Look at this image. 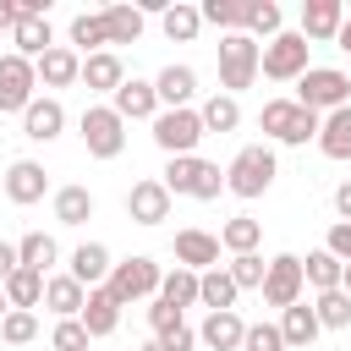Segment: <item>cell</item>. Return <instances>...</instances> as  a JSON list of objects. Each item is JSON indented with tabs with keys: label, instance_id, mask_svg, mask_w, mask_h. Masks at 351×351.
Listing matches in <instances>:
<instances>
[{
	"label": "cell",
	"instance_id": "obj_47",
	"mask_svg": "<svg viewBox=\"0 0 351 351\" xmlns=\"http://www.w3.org/2000/svg\"><path fill=\"white\" fill-rule=\"evenodd\" d=\"M324 252H335L340 263H351V225H346V219H335V225H329V241H324Z\"/></svg>",
	"mask_w": 351,
	"mask_h": 351
},
{
	"label": "cell",
	"instance_id": "obj_54",
	"mask_svg": "<svg viewBox=\"0 0 351 351\" xmlns=\"http://www.w3.org/2000/svg\"><path fill=\"white\" fill-rule=\"evenodd\" d=\"M143 351H165V340H159V335H154V340H148V346H143Z\"/></svg>",
	"mask_w": 351,
	"mask_h": 351
},
{
	"label": "cell",
	"instance_id": "obj_28",
	"mask_svg": "<svg viewBox=\"0 0 351 351\" xmlns=\"http://www.w3.org/2000/svg\"><path fill=\"white\" fill-rule=\"evenodd\" d=\"M55 258H60V247H55V236H44V230H27V236L16 241V263L33 269V274H44V280H49Z\"/></svg>",
	"mask_w": 351,
	"mask_h": 351
},
{
	"label": "cell",
	"instance_id": "obj_16",
	"mask_svg": "<svg viewBox=\"0 0 351 351\" xmlns=\"http://www.w3.org/2000/svg\"><path fill=\"white\" fill-rule=\"evenodd\" d=\"M44 192H49V176H44V165H38V159H16V165L5 170V197H11L16 208L38 203Z\"/></svg>",
	"mask_w": 351,
	"mask_h": 351
},
{
	"label": "cell",
	"instance_id": "obj_23",
	"mask_svg": "<svg viewBox=\"0 0 351 351\" xmlns=\"http://www.w3.org/2000/svg\"><path fill=\"white\" fill-rule=\"evenodd\" d=\"M241 335H247V324H241L236 307H230V313H208L203 329H197V340H203L208 351H241Z\"/></svg>",
	"mask_w": 351,
	"mask_h": 351
},
{
	"label": "cell",
	"instance_id": "obj_5",
	"mask_svg": "<svg viewBox=\"0 0 351 351\" xmlns=\"http://www.w3.org/2000/svg\"><path fill=\"white\" fill-rule=\"evenodd\" d=\"M307 49H313V44H307L302 33H285V27H280V33L258 49V71H263L269 82H296V77L307 71Z\"/></svg>",
	"mask_w": 351,
	"mask_h": 351
},
{
	"label": "cell",
	"instance_id": "obj_29",
	"mask_svg": "<svg viewBox=\"0 0 351 351\" xmlns=\"http://www.w3.org/2000/svg\"><path fill=\"white\" fill-rule=\"evenodd\" d=\"M236 296H241V291H236V280H230L225 269H203V274H197V302H203L208 313H230Z\"/></svg>",
	"mask_w": 351,
	"mask_h": 351
},
{
	"label": "cell",
	"instance_id": "obj_35",
	"mask_svg": "<svg viewBox=\"0 0 351 351\" xmlns=\"http://www.w3.org/2000/svg\"><path fill=\"white\" fill-rule=\"evenodd\" d=\"M71 44L82 49V60L99 55V49H110V38H104V16H99V11H77V16H71Z\"/></svg>",
	"mask_w": 351,
	"mask_h": 351
},
{
	"label": "cell",
	"instance_id": "obj_49",
	"mask_svg": "<svg viewBox=\"0 0 351 351\" xmlns=\"http://www.w3.org/2000/svg\"><path fill=\"white\" fill-rule=\"evenodd\" d=\"M16 16H22V5H16V0H0V33H11Z\"/></svg>",
	"mask_w": 351,
	"mask_h": 351
},
{
	"label": "cell",
	"instance_id": "obj_4",
	"mask_svg": "<svg viewBox=\"0 0 351 351\" xmlns=\"http://www.w3.org/2000/svg\"><path fill=\"white\" fill-rule=\"evenodd\" d=\"M318 121H324V115L302 110L296 99H269L263 115H258V126H263L274 143H291V148H302L307 137H318Z\"/></svg>",
	"mask_w": 351,
	"mask_h": 351
},
{
	"label": "cell",
	"instance_id": "obj_2",
	"mask_svg": "<svg viewBox=\"0 0 351 351\" xmlns=\"http://www.w3.org/2000/svg\"><path fill=\"white\" fill-rule=\"evenodd\" d=\"M274 176H280V165H274V148H263V143H247L230 165H225V192H236V197H263L269 186H274Z\"/></svg>",
	"mask_w": 351,
	"mask_h": 351
},
{
	"label": "cell",
	"instance_id": "obj_11",
	"mask_svg": "<svg viewBox=\"0 0 351 351\" xmlns=\"http://www.w3.org/2000/svg\"><path fill=\"white\" fill-rule=\"evenodd\" d=\"M38 77H33V60H22L16 49L11 55H0V115H22L38 93Z\"/></svg>",
	"mask_w": 351,
	"mask_h": 351
},
{
	"label": "cell",
	"instance_id": "obj_21",
	"mask_svg": "<svg viewBox=\"0 0 351 351\" xmlns=\"http://www.w3.org/2000/svg\"><path fill=\"white\" fill-rule=\"evenodd\" d=\"M115 324H121V302L110 296V285H93L88 302H82V329H88V340L115 335Z\"/></svg>",
	"mask_w": 351,
	"mask_h": 351
},
{
	"label": "cell",
	"instance_id": "obj_31",
	"mask_svg": "<svg viewBox=\"0 0 351 351\" xmlns=\"http://www.w3.org/2000/svg\"><path fill=\"white\" fill-rule=\"evenodd\" d=\"M0 291H5V302H11V307L33 313V307L44 302V274H33V269H22V263H16V269L5 274V285H0Z\"/></svg>",
	"mask_w": 351,
	"mask_h": 351
},
{
	"label": "cell",
	"instance_id": "obj_43",
	"mask_svg": "<svg viewBox=\"0 0 351 351\" xmlns=\"http://www.w3.org/2000/svg\"><path fill=\"white\" fill-rule=\"evenodd\" d=\"M33 335H38V318H33V313H22V307H11V313L0 318V340H5V346H27Z\"/></svg>",
	"mask_w": 351,
	"mask_h": 351
},
{
	"label": "cell",
	"instance_id": "obj_24",
	"mask_svg": "<svg viewBox=\"0 0 351 351\" xmlns=\"http://www.w3.org/2000/svg\"><path fill=\"white\" fill-rule=\"evenodd\" d=\"M82 302H88V291H82L71 274H49V280H44V307H49L55 318H82Z\"/></svg>",
	"mask_w": 351,
	"mask_h": 351
},
{
	"label": "cell",
	"instance_id": "obj_27",
	"mask_svg": "<svg viewBox=\"0 0 351 351\" xmlns=\"http://www.w3.org/2000/svg\"><path fill=\"white\" fill-rule=\"evenodd\" d=\"M318 148H324V159H351V104L329 110L318 121Z\"/></svg>",
	"mask_w": 351,
	"mask_h": 351
},
{
	"label": "cell",
	"instance_id": "obj_51",
	"mask_svg": "<svg viewBox=\"0 0 351 351\" xmlns=\"http://www.w3.org/2000/svg\"><path fill=\"white\" fill-rule=\"evenodd\" d=\"M11 269H16V247H11V241H0V285H5V274H11Z\"/></svg>",
	"mask_w": 351,
	"mask_h": 351
},
{
	"label": "cell",
	"instance_id": "obj_18",
	"mask_svg": "<svg viewBox=\"0 0 351 351\" xmlns=\"http://www.w3.org/2000/svg\"><path fill=\"white\" fill-rule=\"evenodd\" d=\"M154 93H159V104H165V110H192V93H197V71L170 60V66L154 77Z\"/></svg>",
	"mask_w": 351,
	"mask_h": 351
},
{
	"label": "cell",
	"instance_id": "obj_34",
	"mask_svg": "<svg viewBox=\"0 0 351 351\" xmlns=\"http://www.w3.org/2000/svg\"><path fill=\"white\" fill-rule=\"evenodd\" d=\"M93 219V192L88 186H60L55 192V225H88Z\"/></svg>",
	"mask_w": 351,
	"mask_h": 351
},
{
	"label": "cell",
	"instance_id": "obj_55",
	"mask_svg": "<svg viewBox=\"0 0 351 351\" xmlns=\"http://www.w3.org/2000/svg\"><path fill=\"white\" fill-rule=\"evenodd\" d=\"M5 313H11V302H5V291H0V318H5Z\"/></svg>",
	"mask_w": 351,
	"mask_h": 351
},
{
	"label": "cell",
	"instance_id": "obj_52",
	"mask_svg": "<svg viewBox=\"0 0 351 351\" xmlns=\"http://www.w3.org/2000/svg\"><path fill=\"white\" fill-rule=\"evenodd\" d=\"M335 44H340V49H346V55H351V16H346V27H340V33H335Z\"/></svg>",
	"mask_w": 351,
	"mask_h": 351
},
{
	"label": "cell",
	"instance_id": "obj_50",
	"mask_svg": "<svg viewBox=\"0 0 351 351\" xmlns=\"http://www.w3.org/2000/svg\"><path fill=\"white\" fill-rule=\"evenodd\" d=\"M335 208H340V219L351 225V181H340V186H335Z\"/></svg>",
	"mask_w": 351,
	"mask_h": 351
},
{
	"label": "cell",
	"instance_id": "obj_13",
	"mask_svg": "<svg viewBox=\"0 0 351 351\" xmlns=\"http://www.w3.org/2000/svg\"><path fill=\"white\" fill-rule=\"evenodd\" d=\"M346 27V0H302V38L324 44Z\"/></svg>",
	"mask_w": 351,
	"mask_h": 351
},
{
	"label": "cell",
	"instance_id": "obj_41",
	"mask_svg": "<svg viewBox=\"0 0 351 351\" xmlns=\"http://www.w3.org/2000/svg\"><path fill=\"white\" fill-rule=\"evenodd\" d=\"M263 269H269V263H263L258 252H241V258L225 263V274L236 280V291H258V285H263Z\"/></svg>",
	"mask_w": 351,
	"mask_h": 351
},
{
	"label": "cell",
	"instance_id": "obj_37",
	"mask_svg": "<svg viewBox=\"0 0 351 351\" xmlns=\"http://www.w3.org/2000/svg\"><path fill=\"white\" fill-rule=\"evenodd\" d=\"M340 269H346V263H340L335 252H324V247L302 258V280H307V285H318V291H340Z\"/></svg>",
	"mask_w": 351,
	"mask_h": 351
},
{
	"label": "cell",
	"instance_id": "obj_26",
	"mask_svg": "<svg viewBox=\"0 0 351 351\" xmlns=\"http://www.w3.org/2000/svg\"><path fill=\"white\" fill-rule=\"evenodd\" d=\"M11 44H16V55H22V60H38L44 49H55L49 16H16V27H11Z\"/></svg>",
	"mask_w": 351,
	"mask_h": 351
},
{
	"label": "cell",
	"instance_id": "obj_6",
	"mask_svg": "<svg viewBox=\"0 0 351 351\" xmlns=\"http://www.w3.org/2000/svg\"><path fill=\"white\" fill-rule=\"evenodd\" d=\"M258 38H247V33H225L219 38V88L236 99L241 88H252V77H258Z\"/></svg>",
	"mask_w": 351,
	"mask_h": 351
},
{
	"label": "cell",
	"instance_id": "obj_45",
	"mask_svg": "<svg viewBox=\"0 0 351 351\" xmlns=\"http://www.w3.org/2000/svg\"><path fill=\"white\" fill-rule=\"evenodd\" d=\"M241 351H285V340H280V329H274V324H247Z\"/></svg>",
	"mask_w": 351,
	"mask_h": 351
},
{
	"label": "cell",
	"instance_id": "obj_3",
	"mask_svg": "<svg viewBox=\"0 0 351 351\" xmlns=\"http://www.w3.org/2000/svg\"><path fill=\"white\" fill-rule=\"evenodd\" d=\"M296 104L313 110V115L346 110V104H351V77H346L340 66H307V71L296 77Z\"/></svg>",
	"mask_w": 351,
	"mask_h": 351
},
{
	"label": "cell",
	"instance_id": "obj_38",
	"mask_svg": "<svg viewBox=\"0 0 351 351\" xmlns=\"http://www.w3.org/2000/svg\"><path fill=\"white\" fill-rule=\"evenodd\" d=\"M159 302H170V307H181V313H186V307L197 302V274H192V269H181V263H176L170 274H159Z\"/></svg>",
	"mask_w": 351,
	"mask_h": 351
},
{
	"label": "cell",
	"instance_id": "obj_7",
	"mask_svg": "<svg viewBox=\"0 0 351 351\" xmlns=\"http://www.w3.org/2000/svg\"><path fill=\"white\" fill-rule=\"evenodd\" d=\"M77 132H82V143H88L93 159H115V154L126 148V121H121L110 104H88L82 121H77Z\"/></svg>",
	"mask_w": 351,
	"mask_h": 351
},
{
	"label": "cell",
	"instance_id": "obj_42",
	"mask_svg": "<svg viewBox=\"0 0 351 351\" xmlns=\"http://www.w3.org/2000/svg\"><path fill=\"white\" fill-rule=\"evenodd\" d=\"M197 16L214 22V27H225V33H241V0H203Z\"/></svg>",
	"mask_w": 351,
	"mask_h": 351
},
{
	"label": "cell",
	"instance_id": "obj_36",
	"mask_svg": "<svg viewBox=\"0 0 351 351\" xmlns=\"http://www.w3.org/2000/svg\"><path fill=\"white\" fill-rule=\"evenodd\" d=\"M258 241H263V225L258 219H247V214H236V219H225V230H219V247L225 252H258Z\"/></svg>",
	"mask_w": 351,
	"mask_h": 351
},
{
	"label": "cell",
	"instance_id": "obj_20",
	"mask_svg": "<svg viewBox=\"0 0 351 351\" xmlns=\"http://www.w3.org/2000/svg\"><path fill=\"white\" fill-rule=\"evenodd\" d=\"M110 269H115V263H110V247H104V241H82V247L71 252V269H66V274H71L82 291H93V285L110 280Z\"/></svg>",
	"mask_w": 351,
	"mask_h": 351
},
{
	"label": "cell",
	"instance_id": "obj_10",
	"mask_svg": "<svg viewBox=\"0 0 351 351\" xmlns=\"http://www.w3.org/2000/svg\"><path fill=\"white\" fill-rule=\"evenodd\" d=\"M302 285H307V280H302V258H296V252H280V258H269V269H263V285H258V291H263V302H269V307H280V313H285V307H296V302H302Z\"/></svg>",
	"mask_w": 351,
	"mask_h": 351
},
{
	"label": "cell",
	"instance_id": "obj_19",
	"mask_svg": "<svg viewBox=\"0 0 351 351\" xmlns=\"http://www.w3.org/2000/svg\"><path fill=\"white\" fill-rule=\"evenodd\" d=\"M60 126H66L60 99H33V104L22 110V137H27V143H55Z\"/></svg>",
	"mask_w": 351,
	"mask_h": 351
},
{
	"label": "cell",
	"instance_id": "obj_40",
	"mask_svg": "<svg viewBox=\"0 0 351 351\" xmlns=\"http://www.w3.org/2000/svg\"><path fill=\"white\" fill-rule=\"evenodd\" d=\"M313 318H318V329H346L351 324V296L346 291H318Z\"/></svg>",
	"mask_w": 351,
	"mask_h": 351
},
{
	"label": "cell",
	"instance_id": "obj_1",
	"mask_svg": "<svg viewBox=\"0 0 351 351\" xmlns=\"http://www.w3.org/2000/svg\"><path fill=\"white\" fill-rule=\"evenodd\" d=\"M159 186H165L170 197H197V203H208V197H219L225 170H219V165H208V159H197V154H181V159H170V165H165Z\"/></svg>",
	"mask_w": 351,
	"mask_h": 351
},
{
	"label": "cell",
	"instance_id": "obj_39",
	"mask_svg": "<svg viewBox=\"0 0 351 351\" xmlns=\"http://www.w3.org/2000/svg\"><path fill=\"white\" fill-rule=\"evenodd\" d=\"M159 22H165V38H170V44H192V38H197V27H203L197 5H181V0H176Z\"/></svg>",
	"mask_w": 351,
	"mask_h": 351
},
{
	"label": "cell",
	"instance_id": "obj_30",
	"mask_svg": "<svg viewBox=\"0 0 351 351\" xmlns=\"http://www.w3.org/2000/svg\"><path fill=\"white\" fill-rule=\"evenodd\" d=\"M99 16H104V38H110V44H137V38H143V11H137V5L121 0V5H104Z\"/></svg>",
	"mask_w": 351,
	"mask_h": 351
},
{
	"label": "cell",
	"instance_id": "obj_33",
	"mask_svg": "<svg viewBox=\"0 0 351 351\" xmlns=\"http://www.w3.org/2000/svg\"><path fill=\"white\" fill-rule=\"evenodd\" d=\"M197 121H203V137H208V132H236V126H241V104H236L230 93H208L203 110H197Z\"/></svg>",
	"mask_w": 351,
	"mask_h": 351
},
{
	"label": "cell",
	"instance_id": "obj_12",
	"mask_svg": "<svg viewBox=\"0 0 351 351\" xmlns=\"http://www.w3.org/2000/svg\"><path fill=\"white\" fill-rule=\"evenodd\" d=\"M126 214H132V225H165V219H170V192L159 186V176L132 181V192H126Z\"/></svg>",
	"mask_w": 351,
	"mask_h": 351
},
{
	"label": "cell",
	"instance_id": "obj_14",
	"mask_svg": "<svg viewBox=\"0 0 351 351\" xmlns=\"http://www.w3.org/2000/svg\"><path fill=\"white\" fill-rule=\"evenodd\" d=\"M33 77H38L44 88H71V82L82 77V55H77L71 44H55V49H44V55L33 60Z\"/></svg>",
	"mask_w": 351,
	"mask_h": 351
},
{
	"label": "cell",
	"instance_id": "obj_32",
	"mask_svg": "<svg viewBox=\"0 0 351 351\" xmlns=\"http://www.w3.org/2000/svg\"><path fill=\"white\" fill-rule=\"evenodd\" d=\"M280 22H285V16H280L274 0H241V33H247V38H274Z\"/></svg>",
	"mask_w": 351,
	"mask_h": 351
},
{
	"label": "cell",
	"instance_id": "obj_48",
	"mask_svg": "<svg viewBox=\"0 0 351 351\" xmlns=\"http://www.w3.org/2000/svg\"><path fill=\"white\" fill-rule=\"evenodd\" d=\"M159 340H165V351H192V346H197V329H186V324H181V329L159 335Z\"/></svg>",
	"mask_w": 351,
	"mask_h": 351
},
{
	"label": "cell",
	"instance_id": "obj_25",
	"mask_svg": "<svg viewBox=\"0 0 351 351\" xmlns=\"http://www.w3.org/2000/svg\"><path fill=\"white\" fill-rule=\"evenodd\" d=\"M274 329H280V340H285V351H307V346L318 340V318H313V307H307V302H296V307H285Z\"/></svg>",
	"mask_w": 351,
	"mask_h": 351
},
{
	"label": "cell",
	"instance_id": "obj_9",
	"mask_svg": "<svg viewBox=\"0 0 351 351\" xmlns=\"http://www.w3.org/2000/svg\"><path fill=\"white\" fill-rule=\"evenodd\" d=\"M154 143H159L170 159L192 154V148L203 143V121H197V110H159V115H154Z\"/></svg>",
	"mask_w": 351,
	"mask_h": 351
},
{
	"label": "cell",
	"instance_id": "obj_44",
	"mask_svg": "<svg viewBox=\"0 0 351 351\" xmlns=\"http://www.w3.org/2000/svg\"><path fill=\"white\" fill-rule=\"evenodd\" d=\"M49 351H88V329H82V318H60L55 335H49Z\"/></svg>",
	"mask_w": 351,
	"mask_h": 351
},
{
	"label": "cell",
	"instance_id": "obj_15",
	"mask_svg": "<svg viewBox=\"0 0 351 351\" xmlns=\"http://www.w3.org/2000/svg\"><path fill=\"white\" fill-rule=\"evenodd\" d=\"M110 110H115L121 121H154V115H159V93H154V82L126 77V82L110 93Z\"/></svg>",
	"mask_w": 351,
	"mask_h": 351
},
{
	"label": "cell",
	"instance_id": "obj_8",
	"mask_svg": "<svg viewBox=\"0 0 351 351\" xmlns=\"http://www.w3.org/2000/svg\"><path fill=\"white\" fill-rule=\"evenodd\" d=\"M104 285H110V296H115L121 307H126V302H143V296H159V263L137 252V258H126V263H115Z\"/></svg>",
	"mask_w": 351,
	"mask_h": 351
},
{
	"label": "cell",
	"instance_id": "obj_17",
	"mask_svg": "<svg viewBox=\"0 0 351 351\" xmlns=\"http://www.w3.org/2000/svg\"><path fill=\"white\" fill-rule=\"evenodd\" d=\"M176 263L203 274V269H219V236L208 230H176Z\"/></svg>",
	"mask_w": 351,
	"mask_h": 351
},
{
	"label": "cell",
	"instance_id": "obj_53",
	"mask_svg": "<svg viewBox=\"0 0 351 351\" xmlns=\"http://www.w3.org/2000/svg\"><path fill=\"white\" fill-rule=\"evenodd\" d=\"M340 291H346V296H351V263H346V269H340Z\"/></svg>",
	"mask_w": 351,
	"mask_h": 351
},
{
	"label": "cell",
	"instance_id": "obj_46",
	"mask_svg": "<svg viewBox=\"0 0 351 351\" xmlns=\"http://www.w3.org/2000/svg\"><path fill=\"white\" fill-rule=\"evenodd\" d=\"M181 324H186L181 307H170V302H159V296L148 302V329H154V335H170V329H181Z\"/></svg>",
	"mask_w": 351,
	"mask_h": 351
},
{
	"label": "cell",
	"instance_id": "obj_22",
	"mask_svg": "<svg viewBox=\"0 0 351 351\" xmlns=\"http://www.w3.org/2000/svg\"><path fill=\"white\" fill-rule=\"evenodd\" d=\"M77 82H88V93H115V88L126 82V66H121L115 49H99V55L82 60V77H77Z\"/></svg>",
	"mask_w": 351,
	"mask_h": 351
}]
</instances>
